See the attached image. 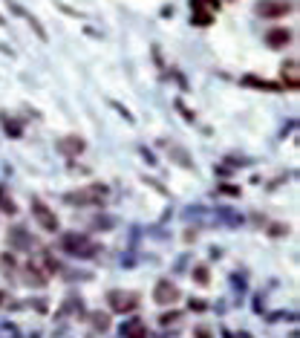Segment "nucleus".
<instances>
[{
	"mask_svg": "<svg viewBox=\"0 0 300 338\" xmlns=\"http://www.w3.org/2000/svg\"><path fill=\"white\" fill-rule=\"evenodd\" d=\"M61 249L67 254H75V257H90L93 243H90V237L81 234V231H69V234L61 240Z\"/></svg>",
	"mask_w": 300,
	"mask_h": 338,
	"instance_id": "obj_1",
	"label": "nucleus"
},
{
	"mask_svg": "<svg viewBox=\"0 0 300 338\" xmlns=\"http://www.w3.org/2000/svg\"><path fill=\"white\" fill-rule=\"evenodd\" d=\"M110 306L113 312H133L139 309V292H127V289H113L110 292Z\"/></svg>",
	"mask_w": 300,
	"mask_h": 338,
	"instance_id": "obj_2",
	"label": "nucleus"
},
{
	"mask_svg": "<svg viewBox=\"0 0 300 338\" xmlns=\"http://www.w3.org/2000/svg\"><path fill=\"white\" fill-rule=\"evenodd\" d=\"M179 295H182L179 286H176L173 281H167V278H165V281H159V283L153 286V298H156V304H159V306L176 304V301H179Z\"/></svg>",
	"mask_w": 300,
	"mask_h": 338,
	"instance_id": "obj_3",
	"label": "nucleus"
},
{
	"mask_svg": "<svg viewBox=\"0 0 300 338\" xmlns=\"http://www.w3.org/2000/svg\"><path fill=\"white\" fill-rule=\"evenodd\" d=\"M254 12L260 17H283L292 12V3H286V0H257Z\"/></svg>",
	"mask_w": 300,
	"mask_h": 338,
	"instance_id": "obj_4",
	"label": "nucleus"
},
{
	"mask_svg": "<svg viewBox=\"0 0 300 338\" xmlns=\"http://www.w3.org/2000/svg\"><path fill=\"white\" fill-rule=\"evenodd\" d=\"M32 214H35V220L44 225V231H58V228H61V225H58V217L52 214V208L44 205L41 200H32Z\"/></svg>",
	"mask_w": 300,
	"mask_h": 338,
	"instance_id": "obj_5",
	"label": "nucleus"
},
{
	"mask_svg": "<svg viewBox=\"0 0 300 338\" xmlns=\"http://www.w3.org/2000/svg\"><path fill=\"white\" fill-rule=\"evenodd\" d=\"M266 44L271 50H283V47L292 44V32H289V29H271V32L266 35Z\"/></svg>",
	"mask_w": 300,
	"mask_h": 338,
	"instance_id": "obj_6",
	"label": "nucleus"
},
{
	"mask_svg": "<svg viewBox=\"0 0 300 338\" xmlns=\"http://www.w3.org/2000/svg\"><path fill=\"white\" fill-rule=\"evenodd\" d=\"M9 243H12L15 249H29L35 240L29 237V231H26V228H17V225H15V228H9Z\"/></svg>",
	"mask_w": 300,
	"mask_h": 338,
	"instance_id": "obj_7",
	"label": "nucleus"
},
{
	"mask_svg": "<svg viewBox=\"0 0 300 338\" xmlns=\"http://www.w3.org/2000/svg\"><path fill=\"white\" fill-rule=\"evenodd\" d=\"M84 148H87V142H84L81 136H67L61 142V151L67 153V156H78V153H84Z\"/></svg>",
	"mask_w": 300,
	"mask_h": 338,
	"instance_id": "obj_8",
	"label": "nucleus"
},
{
	"mask_svg": "<svg viewBox=\"0 0 300 338\" xmlns=\"http://www.w3.org/2000/svg\"><path fill=\"white\" fill-rule=\"evenodd\" d=\"M23 278H26V283H29V286H44V283H47V272L35 269L32 263H26V266H23Z\"/></svg>",
	"mask_w": 300,
	"mask_h": 338,
	"instance_id": "obj_9",
	"label": "nucleus"
},
{
	"mask_svg": "<svg viewBox=\"0 0 300 338\" xmlns=\"http://www.w3.org/2000/svg\"><path fill=\"white\" fill-rule=\"evenodd\" d=\"M9 6H12V12H17V15H23V17H26V20H29V26H32V29H35L38 35H41V38H47V32L41 29V23H38V17H35L32 12H26V9H23V6H17V3H9Z\"/></svg>",
	"mask_w": 300,
	"mask_h": 338,
	"instance_id": "obj_10",
	"label": "nucleus"
},
{
	"mask_svg": "<svg viewBox=\"0 0 300 338\" xmlns=\"http://www.w3.org/2000/svg\"><path fill=\"white\" fill-rule=\"evenodd\" d=\"M283 78L286 87H298V61H286L283 64Z\"/></svg>",
	"mask_w": 300,
	"mask_h": 338,
	"instance_id": "obj_11",
	"label": "nucleus"
},
{
	"mask_svg": "<svg viewBox=\"0 0 300 338\" xmlns=\"http://www.w3.org/2000/svg\"><path fill=\"white\" fill-rule=\"evenodd\" d=\"M0 211H3V214H15V211H17L15 200L9 197V191H6V188H0Z\"/></svg>",
	"mask_w": 300,
	"mask_h": 338,
	"instance_id": "obj_12",
	"label": "nucleus"
},
{
	"mask_svg": "<svg viewBox=\"0 0 300 338\" xmlns=\"http://www.w3.org/2000/svg\"><path fill=\"white\" fill-rule=\"evenodd\" d=\"M90 321H93V327H96L99 333H104L107 324H110V315H107V312H90Z\"/></svg>",
	"mask_w": 300,
	"mask_h": 338,
	"instance_id": "obj_13",
	"label": "nucleus"
},
{
	"mask_svg": "<svg viewBox=\"0 0 300 338\" xmlns=\"http://www.w3.org/2000/svg\"><path fill=\"white\" fill-rule=\"evenodd\" d=\"M170 153H173V159H176L179 165H185V168H194V162H191V156H188V151H179L176 145H170Z\"/></svg>",
	"mask_w": 300,
	"mask_h": 338,
	"instance_id": "obj_14",
	"label": "nucleus"
},
{
	"mask_svg": "<svg viewBox=\"0 0 300 338\" xmlns=\"http://www.w3.org/2000/svg\"><path fill=\"white\" fill-rule=\"evenodd\" d=\"M0 121H3V127H6V133L12 136V139H20V127H17L15 121H12V118L6 116V113H3V116H0Z\"/></svg>",
	"mask_w": 300,
	"mask_h": 338,
	"instance_id": "obj_15",
	"label": "nucleus"
},
{
	"mask_svg": "<svg viewBox=\"0 0 300 338\" xmlns=\"http://www.w3.org/2000/svg\"><path fill=\"white\" fill-rule=\"evenodd\" d=\"M41 263H44L50 272H58V269H61V263L52 257V252H41Z\"/></svg>",
	"mask_w": 300,
	"mask_h": 338,
	"instance_id": "obj_16",
	"label": "nucleus"
},
{
	"mask_svg": "<svg viewBox=\"0 0 300 338\" xmlns=\"http://www.w3.org/2000/svg\"><path fill=\"white\" fill-rule=\"evenodd\" d=\"M124 333H127V336H130V338H148V330H145L142 324H136V330H133V327H127Z\"/></svg>",
	"mask_w": 300,
	"mask_h": 338,
	"instance_id": "obj_17",
	"label": "nucleus"
},
{
	"mask_svg": "<svg viewBox=\"0 0 300 338\" xmlns=\"http://www.w3.org/2000/svg\"><path fill=\"white\" fill-rule=\"evenodd\" d=\"M194 281H197V283H208V269H205V266H197V269H194Z\"/></svg>",
	"mask_w": 300,
	"mask_h": 338,
	"instance_id": "obj_18",
	"label": "nucleus"
},
{
	"mask_svg": "<svg viewBox=\"0 0 300 338\" xmlns=\"http://www.w3.org/2000/svg\"><path fill=\"white\" fill-rule=\"evenodd\" d=\"M179 318H182L179 312H167V315H162V318H159V324H165V327H170V324H176Z\"/></svg>",
	"mask_w": 300,
	"mask_h": 338,
	"instance_id": "obj_19",
	"label": "nucleus"
},
{
	"mask_svg": "<svg viewBox=\"0 0 300 338\" xmlns=\"http://www.w3.org/2000/svg\"><path fill=\"white\" fill-rule=\"evenodd\" d=\"M211 20H214V15H202V12H197V15H194V23H197V26H208Z\"/></svg>",
	"mask_w": 300,
	"mask_h": 338,
	"instance_id": "obj_20",
	"label": "nucleus"
},
{
	"mask_svg": "<svg viewBox=\"0 0 300 338\" xmlns=\"http://www.w3.org/2000/svg\"><path fill=\"white\" fill-rule=\"evenodd\" d=\"M271 234H286V225H283V223H277V225H271Z\"/></svg>",
	"mask_w": 300,
	"mask_h": 338,
	"instance_id": "obj_21",
	"label": "nucleus"
},
{
	"mask_svg": "<svg viewBox=\"0 0 300 338\" xmlns=\"http://www.w3.org/2000/svg\"><path fill=\"white\" fill-rule=\"evenodd\" d=\"M197 338H214V336H211V330H205V327H200V330H197Z\"/></svg>",
	"mask_w": 300,
	"mask_h": 338,
	"instance_id": "obj_22",
	"label": "nucleus"
},
{
	"mask_svg": "<svg viewBox=\"0 0 300 338\" xmlns=\"http://www.w3.org/2000/svg\"><path fill=\"white\" fill-rule=\"evenodd\" d=\"M0 304H3V292H0Z\"/></svg>",
	"mask_w": 300,
	"mask_h": 338,
	"instance_id": "obj_23",
	"label": "nucleus"
},
{
	"mask_svg": "<svg viewBox=\"0 0 300 338\" xmlns=\"http://www.w3.org/2000/svg\"><path fill=\"white\" fill-rule=\"evenodd\" d=\"M0 26H3V17H0Z\"/></svg>",
	"mask_w": 300,
	"mask_h": 338,
	"instance_id": "obj_24",
	"label": "nucleus"
}]
</instances>
